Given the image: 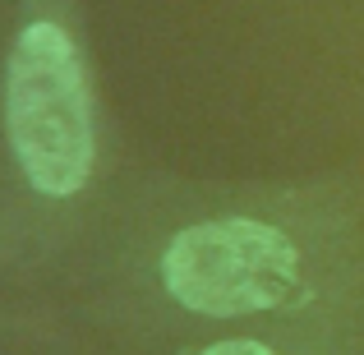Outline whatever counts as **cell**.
<instances>
[{
  "instance_id": "cell-2",
  "label": "cell",
  "mask_w": 364,
  "mask_h": 355,
  "mask_svg": "<svg viewBox=\"0 0 364 355\" xmlns=\"http://www.w3.org/2000/svg\"><path fill=\"white\" fill-rule=\"evenodd\" d=\"M171 300L203 319H245L277 309L300 286V249L254 217H217L185 226L161 254Z\"/></svg>"
},
{
  "instance_id": "cell-3",
  "label": "cell",
  "mask_w": 364,
  "mask_h": 355,
  "mask_svg": "<svg viewBox=\"0 0 364 355\" xmlns=\"http://www.w3.org/2000/svg\"><path fill=\"white\" fill-rule=\"evenodd\" d=\"M203 355H277V351H272V346H263V341L235 337V341H217V346H208Z\"/></svg>"
},
{
  "instance_id": "cell-1",
  "label": "cell",
  "mask_w": 364,
  "mask_h": 355,
  "mask_svg": "<svg viewBox=\"0 0 364 355\" xmlns=\"http://www.w3.org/2000/svg\"><path fill=\"white\" fill-rule=\"evenodd\" d=\"M5 129L28 185L70 198L92 176V97L60 23H28L5 70Z\"/></svg>"
}]
</instances>
